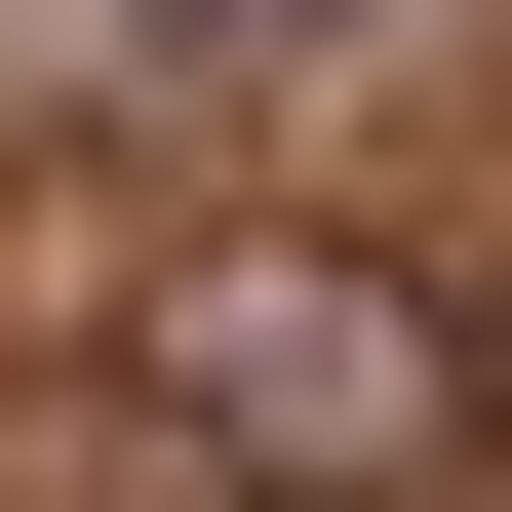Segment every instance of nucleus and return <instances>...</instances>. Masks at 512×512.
Wrapping results in <instances>:
<instances>
[{"instance_id":"1","label":"nucleus","mask_w":512,"mask_h":512,"mask_svg":"<svg viewBox=\"0 0 512 512\" xmlns=\"http://www.w3.org/2000/svg\"><path fill=\"white\" fill-rule=\"evenodd\" d=\"M119 434L197 512H434V473H512V355H473V276H394V237H197L119 316Z\"/></svg>"}]
</instances>
